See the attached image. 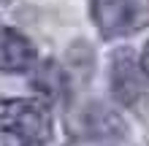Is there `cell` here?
I'll return each mask as SVG.
<instances>
[{"instance_id": "7a4b0ae2", "label": "cell", "mask_w": 149, "mask_h": 146, "mask_svg": "<svg viewBox=\"0 0 149 146\" xmlns=\"http://www.w3.org/2000/svg\"><path fill=\"white\" fill-rule=\"evenodd\" d=\"M92 22L103 38L133 35L149 24V0H92Z\"/></svg>"}, {"instance_id": "8992f818", "label": "cell", "mask_w": 149, "mask_h": 146, "mask_svg": "<svg viewBox=\"0 0 149 146\" xmlns=\"http://www.w3.org/2000/svg\"><path fill=\"white\" fill-rule=\"evenodd\" d=\"M141 71H144V76H146V81H149V44H146L144 51H141Z\"/></svg>"}, {"instance_id": "5b68a950", "label": "cell", "mask_w": 149, "mask_h": 146, "mask_svg": "<svg viewBox=\"0 0 149 146\" xmlns=\"http://www.w3.org/2000/svg\"><path fill=\"white\" fill-rule=\"evenodd\" d=\"M33 89L41 95L43 103L60 100L68 89V76L60 68L54 60H46V62H38L33 68Z\"/></svg>"}, {"instance_id": "6da1fadb", "label": "cell", "mask_w": 149, "mask_h": 146, "mask_svg": "<svg viewBox=\"0 0 149 146\" xmlns=\"http://www.w3.org/2000/svg\"><path fill=\"white\" fill-rule=\"evenodd\" d=\"M0 138L46 146L52 138V111L41 98H3L0 100Z\"/></svg>"}, {"instance_id": "277c9868", "label": "cell", "mask_w": 149, "mask_h": 146, "mask_svg": "<svg viewBox=\"0 0 149 146\" xmlns=\"http://www.w3.org/2000/svg\"><path fill=\"white\" fill-rule=\"evenodd\" d=\"M36 46L30 44L27 35L19 30L0 24V73H24L33 71L36 62Z\"/></svg>"}, {"instance_id": "3957f363", "label": "cell", "mask_w": 149, "mask_h": 146, "mask_svg": "<svg viewBox=\"0 0 149 146\" xmlns=\"http://www.w3.org/2000/svg\"><path fill=\"white\" fill-rule=\"evenodd\" d=\"M111 92L122 106H138L146 95V76L141 71V60L130 49H119L111 57Z\"/></svg>"}]
</instances>
